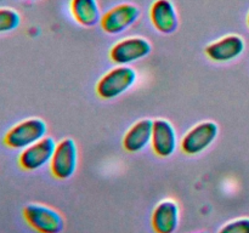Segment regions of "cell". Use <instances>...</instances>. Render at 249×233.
Here are the masks:
<instances>
[{
	"label": "cell",
	"instance_id": "obj_17",
	"mask_svg": "<svg viewBox=\"0 0 249 233\" xmlns=\"http://www.w3.org/2000/svg\"><path fill=\"white\" fill-rule=\"evenodd\" d=\"M247 23H248V26H249V14H248V17H247Z\"/></svg>",
	"mask_w": 249,
	"mask_h": 233
},
{
	"label": "cell",
	"instance_id": "obj_4",
	"mask_svg": "<svg viewBox=\"0 0 249 233\" xmlns=\"http://www.w3.org/2000/svg\"><path fill=\"white\" fill-rule=\"evenodd\" d=\"M219 135V126L214 121H201L192 126L181 140V150L187 155H197L211 147Z\"/></svg>",
	"mask_w": 249,
	"mask_h": 233
},
{
	"label": "cell",
	"instance_id": "obj_8",
	"mask_svg": "<svg viewBox=\"0 0 249 233\" xmlns=\"http://www.w3.org/2000/svg\"><path fill=\"white\" fill-rule=\"evenodd\" d=\"M140 17V10L134 4H119L109 9L101 17V28L107 34H121L133 26Z\"/></svg>",
	"mask_w": 249,
	"mask_h": 233
},
{
	"label": "cell",
	"instance_id": "obj_9",
	"mask_svg": "<svg viewBox=\"0 0 249 233\" xmlns=\"http://www.w3.org/2000/svg\"><path fill=\"white\" fill-rule=\"evenodd\" d=\"M151 146L158 157L168 158L174 154L178 148V136L169 120L163 118L153 120Z\"/></svg>",
	"mask_w": 249,
	"mask_h": 233
},
{
	"label": "cell",
	"instance_id": "obj_1",
	"mask_svg": "<svg viewBox=\"0 0 249 233\" xmlns=\"http://www.w3.org/2000/svg\"><path fill=\"white\" fill-rule=\"evenodd\" d=\"M138 80L135 69L129 66H117L102 75L96 84V92L101 99L113 100L125 94Z\"/></svg>",
	"mask_w": 249,
	"mask_h": 233
},
{
	"label": "cell",
	"instance_id": "obj_14",
	"mask_svg": "<svg viewBox=\"0 0 249 233\" xmlns=\"http://www.w3.org/2000/svg\"><path fill=\"white\" fill-rule=\"evenodd\" d=\"M71 12L75 21L84 27H94L101 21L97 0H71Z\"/></svg>",
	"mask_w": 249,
	"mask_h": 233
},
{
	"label": "cell",
	"instance_id": "obj_16",
	"mask_svg": "<svg viewBox=\"0 0 249 233\" xmlns=\"http://www.w3.org/2000/svg\"><path fill=\"white\" fill-rule=\"evenodd\" d=\"M218 233H249V217H238L229 221Z\"/></svg>",
	"mask_w": 249,
	"mask_h": 233
},
{
	"label": "cell",
	"instance_id": "obj_3",
	"mask_svg": "<svg viewBox=\"0 0 249 233\" xmlns=\"http://www.w3.org/2000/svg\"><path fill=\"white\" fill-rule=\"evenodd\" d=\"M23 218L38 233H61L65 228V218L57 210L39 203L27 204Z\"/></svg>",
	"mask_w": 249,
	"mask_h": 233
},
{
	"label": "cell",
	"instance_id": "obj_5",
	"mask_svg": "<svg viewBox=\"0 0 249 233\" xmlns=\"http://www.w3.org/2000/svg\"><path fill=\"white\" fill-rule=\"evenodd\" d=\"M78 166V147L73 138L66 137L56 145L50 162V170L58 180H68Z\"/></svg>",
	"mask_w": 249,
	"mask_h": 233
},
{
	"label": "cell",
	"instance_id": "obj_7",
	"mask_svg": "<svg viewBox=\"0 0 249 233\" xmlns=\"http://www.w3.org/2000/svg\"><path fill=\"white\" fill-rule=\"evenodd\" d=\"M56 145L57 143L53 137L45 136L38 142L22 150L18 155V165L26 171H36L45 165H50Z\"/></svg>",
	"mask_w": 249,
	"mask_h": 233
},
{
	"label": "cell",
	"instance_id": "obj_12",
	"mask_svg": "<svg viewBox=\"0 0 249 233\" xmlns=\"http://www.w3.org/2000/svg\"><path fill=\"white\" fill-rule=\"evenodd\" d=\"M150 18L153 27L163 34L174 33L179 26L177 10L170 0H155L151 5Z\"/></svg>",
	"mask_w": 249,
	"mask_h": 233
},
{
	"label": "cell",
	"instance_id": "obj_6",
	"mask_svg": "<svg viewBox=\"0 0 249 233\" xmlns=\"http://www.w3.org/2000/svg\"><path fill=\"white\" fill-rule=\"evenodd\" d=\"M152 50L150 41L141 36H130L118 41L109 50V58L118 66H128L147 57Z\"/></svg>",
	"mask_w": 249,
	"mask_h": 233
},
{
	"label": "cell",
	"instance_id": "obj_13",
	"mask_svg": "<svg viewBox=\"0 0 249 233\" xmlns=\"http://www.w3.org/2000/svg\"><path fill=\"white\" fill-rule=\"evenodd\" d=\"M153 120L145 118L130 126L123 137L124 150L130 153H138L151 145Z\"/></svg>",
	"mask_w": 249,
	"mask_h": 233
},
{
	"label": "cell",
	"instance_id": "obj_11",
	"mask_svg": "<svg viewBox=\"0 0 249 233\" xmlns=\"http://www.w3.org/2000/svg\"><path fill=\"white\" fill-rule=\"evenodd\" d=\"M243 51H245V41L241 36L235 34L223 36L207 45L204 49V52L212 61L220 63L235 60L242 55Z\"/></svg>",
	"mask_w": 249,
	"mask_h": 233
},
{
	"label": "cell",
	"instance_id": "obj_15",
	"mask_svg": "<svg viewBox=\"0 0 249 233\" xmlns=\"http://www.w3.org/2000/svg\"><path fill=\"white\" fill-rule=\"evenodd\" d=\"M21 16L18 12L10 7H0V34L9 33L18 28Z\"/></svg>",
	"mask_w": 249,
	"mask_h": 233
},
{
	"label": "cell",
	"instance_id": "obj_2",
	"mask_svg": "<svg viewBox=\"0 0 249 233\" xmlns=\"http://www.w3.org/2000/svg\"><path fill=\"white\" fill-rule=\"evenodd\" d=\"M48 125L40 118H28L15 124L4 136V143L12 150H24L44 138Z\"/></svg>",
	"mask_w": 249,
	"mask_h": 233
},
{
	"label": "cell",
	"instance_id": "obj_18",
	"mask_svg": "<svg viewBox=\"0 0 249 233\" xmlns=\"http://www.w3.org/2000/svg\"><path fill=\"white\" fill-rule=\"evenodd\" d=\"M196 233H208V232H196Z\"/></svg>",
	"mask_w": 249,
	"mask_h": 233
},
{
	"label": "cell",
	"instance_id": "obj_10",
	"mask_svg": "<svg viewBox=\"0 0 249 233\" xmlns=\"http://www.w3.org/2000/svg\"><path fill=\"white\" fill-rule=\"evenodd\" d=\"M151 223L156 233H174L180 225V208L174 199H163L156 204Z\"/></svg>",
	"mask_w": 249,
	"mask_h": 233
}]
</instances>
